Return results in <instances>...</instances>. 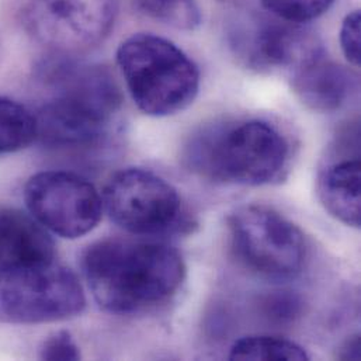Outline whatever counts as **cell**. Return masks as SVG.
<instances>
[{
    "mask_svg": "<svg viewBox=\"0 0 361 361\" xmlns=\"http://www.w3.org/2000/svg\"><path fill=\"white\" fill-rule=\"evenodd\" d=\"M83 274L96 302L107 312L130 315L172 298L185 277L180 253L165 243L106 239L87 247Z\"/></svg>",
    "mask_w": 361,
    "mask_h": 361,
    "instance_id": "obj_1",
    "label": "cell"
},
{
    "mask_svg": "<svg viewBox=\"0 0 361 361\" xmlns=\"http://www.w3.org/2000/svg\"><path fill=\"white\" fill-rule=\"evenodd\" d=\"M39 79L47 97L35 114L38 140L78 149L107 135L121 107L118 86L107 69L58 55L39 68Z\"/></svg>",
    "mask_w": 361,
    "mask_h": 361,
    "instance_id": "obj_2",
    "label": "cell"
},
{
    "mask_svg": "<svg viewBox=\"0 0 361 361\" xmlns=\"http://www.w3.org/2000/svg\"><path fill=\"white\" fill-rule=\"evenodd\" d=\"M288 162V141L263 120L207 127L194 134L184 149L190 171L224 184H270L283 176Z\"/></svg>",
    "mask_w": 361,
    "mask_h": 361,
    "instance_id": "obj_3",
    "label": "cell"
},
{
    "mask_svg": "<svg viewBox=\"0 0 361 361\" xmlns=\"http://www.w3.org/2000/svg\"><path fill=\"white\" fill-rule=\"evenodd\" d=\"M117 65L137 107L151 117L185 110L200 90V71L172 41L134 34L117 49Z\"/></svg>",
    "mask_w": 361,
    "mask_h": 361,
    "instance_id": "obj_4",
    "label": "cell"
},
{
    "mask_svg": "<svg viewBox=\"0 0 361 361\" xmlns=\"http://www.w3.org/2000/svg\"><path fill=\"white\" fill-rule=\"evenodd\" d=\"M228 228L235 256L255 274L287 281L302 271L307 257L304 235L279 211L243 205L229 215Z\"/></svg>",
    "mask_w": 361,
    "mask_h": 361,
    "instance_id": "obj_5",
    "label": "cell"
},
{
    "mask_svg": "<svg viewBox=\"0 0 361 361\" xmlns=\"http://www.w3.org/2000/svg\"><path fill=\"white\" fill-rule=\"evenodd\" d=\"M86 307L76 274L55 260L0 273V322L38 325L71 319Z\"/></svg>",
    "mask_w": 361,
    "mask_h": 361,
    "instance_id": "obj_6",
    "label": "cell"
},
{
    "mask_svg": "<svg viewBox=\"0 0 361 361\" xmlns=\"http://www.w3.org/2000/svg\"><path fill=\"white\" fill-rule=\"evenodd\" d=\"M102 200L110 219L134 235H166L191 225L178 190L148 169L128 168L114 173Z\"/></svg>",
    "mask_w": 361,
    "mask_h": 361,
    "instance_id": "obj_7",
    "label": "cell"
},
{
    "mask_svg": "<svg viewBox=\"0 0 361 361\" xmlns=\"http://www.w3.org/2000/svg\"><path fill=\"white\" fill-rule=\"evenodd\" d=\"M120 0H24L25 31L58 55H75L103 42L114 27Z\"/></svg>",
    "mask_w": 361,
    "mask_h": 361,
    "instance_id": "obj_8",
    "label": "cell"
},
{
    "mask_svg": "<svg viewBox=\"0 0 361 361\" xmlns=\"http://www.w3.org/2000/svg\"><path fill=\"white\" fill-rule=\"evenodd\" d=\"M24 201L45 229L65 239H78L92 232L103 212L97 188L87 179L63 171L31 176L24 185Z\"/></svg>",
    "mask_w": 361,
    "mask_h": 361,
    "instance_id": "obj_9",
    "label": "cell"
},
{
    "mask_svg": "<svg viewBox=\"0 0 361 361\" xmlns=\"http://www.w3.org/2000/svg\"><path fill=\"white\" fill-rule=\"evenodd\" d=\"M238 55L257 71H290L291 73L324 56V47L307 24L266 21L242 32L235 41Z\"/></svg>",
    "mask_w": 361,
    "mask_h": 361,
    "instance_id": "obj_10",
    "label": "cell"
},
{
    "mask_svg": "<svg viewBox=\"0 0 361 361\" xmlns=\"http://www.w3.org/2000/svg\"><path fill=\"white\" fill-rule=\"evenodd\" d=\"M55 260V245L45 228L20 209L0 211V273Z\"/></svg>",
    "mask_w": 361,
    "mask_h": 361,
    "instance_id": "obj_11",
    "label": "cell"
},
{
    "mask_svg": "<svg viewBox=\"0 0 361 361\" xmlns=\"http://www.w3.org/2000/svg\"><path fill=\"white\" fill-rule=\"evenodd\" d=\"M291 86L310 110L334 113L349 100L356 78L349 69L328 61L324 55L293 72Z\"/></svg>",
    "mask_w": 361,
    "mask_h": 361,
    "instance_id": "obj_12",
    "label": "cell"
},
{
    "mask_svg": "<svg viewBox=\"0 0 361 361\" xmlns=\"http://www.w3.org/2000/svg\"><path fill=\"white\" fill-rule=\"evenodd\" d=\"M360 172L359 157H352L329 164L318 179V195L325 209L353 228L361 225Z\"/></svg>",
    "mask_w": 361,
    "mask_h": 361,
    "instance_id": "obj_13",
    "label": "cell"
},
{
    "mask_svg": "<svg viewBox=\"0 0 361 361\" xmlns=\"http://www.w3.org/2000/svg\"><path fill=\"white\" fill-rule=\"evenodd\" d=\"M37 138L35 114L25 106L0 96V157L25 149Z\"/></svg>",
    "mask_w": 361,
    "mask_h": 361,
    "instance_id": "obj_14",
    "label": "cell"
},
{
    "mask_svg": "<svg viewBox=\"0 0 361 361\" xmlns=\"http://www.w3.org/2000/svg\"><path fill=\"white\" fill-rule=\"evenodd\" d=\"M231 360H310L305 349L295 342L273 336H246L235 342Z\"/></svg>",
    "mask_w": 361,
    "mask_h": 361,
    "instance_id": "obj_15",
    "label": "cell"
},
{
    "mask_svg": "<svg viewBox=\"0 0 361 361\" xmlns=\"http://www.w3.org/2000/svg\"><path fill=\"white\" fill-rule=\"evenodd\" d=\"M131 4L140 14L183 31H192L202 21L198 0H131Z\"/></svg>",
    "mask_w": 361,
    "mask_h": 361,
    "instance_id": "obj_16",
    "label": "cell"
},
{
    "mask_svg": "<svg viewBox=\"0 0 361 361\" xmlns=\"http://www.w3.org/2000/svg\"><path fill=\"white\" fill-rule=\"evenodd\" d=\"M335 0H262L263 7L277 20L308 24L324 16Z\"/></svg>",
    "mask_w": 361,
    "mask_h": 361,
    "instance_id": "obj_17",
    "label": "cell"
},
{
    "mask_svg": "<svg viewBox=\"0 0 361 361\" xmlns=\"http://www.w3.org/2000/svg\"><path fill=\"white\" fill-rule=\"evenodd\" d=\"M302 301L291 293H276L263 301V312L274 322H291L300 317Z\"/></svg>",
    "mask_w": 361,
    "mask_h": 361,
    "instance_id": "obj_18",
    "label": "cell"
},
{
    "mask_svg": "<svg viewBox=\"0 0 361 361\" xmlns=\"http://www.w3.org/2000/svg\"><path fill=\"white\" fill-rule=\"evenodd\" d=\"M39 357L48 361L80 360V350L69 332L59 331L44 341Z\"/></svg>",
    "mask_w": 361,
    "mask_h": 361,
    "instance_id": "obj_19",
    "label": "cell"
},
{
    "mask_svg": "<svg viewBox=\"0 0 361 361\" xmlns=\"http://www.w3.org/2000/svg\"><path fill=\"white\" fill-rule=\"evenodd\" d=\"M341 47L346 59L353 66H360L361 13L359 10L346 16L341 28Z\"/></svg>",
    "mask_w": 361,
    "mask_h": 361,
    "instance_id": "obj_20",
    "label": "cell"
},
{
    "mask_svg": "<svg viewBox=\"0 0 361 361\" xmlns=\"http://www.w3.org/2000/svg\"><path fill=\"white\" fill-rule=\"evenodd\" d=\"M338 357L342 360H360V336L356 335L348 339L341 348Z\"/></svg>",
    "mask_w": 361,
    "mask_h": 361,
    "instance_id": "obj_21",
    "label": "cell"
}]
</instances>
